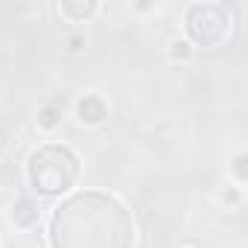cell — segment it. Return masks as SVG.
<instances>
[{"instance_id":"9","label":"cell","mask_w":248,"mask_h":248,"mask_svg":"<svg viewBox=\"0 0 248 248\" xmlns=\"http://www.w3.org/2000/svg\"><path fill=\"white\" fill-rule=\"evenodd\" d=\"M3 152H6V135L0 132V155H3Z\"/></svg>"},{"instance_id":"5","label":"cell","mask_w":248,"mask_h":248,"mask_svg":"<svg viewBox=\"0 0 248 248\" xmlns=\"http://www.w3.org/2000/svg\"><path fill=\"white\" fill-rule=\"evenodd\" d=\"M62 117H64V108L56 105V102H47L38 108V117H35V126L41 135H53L59 126H62Z\"/></svg>"},{"instance_id":"2","label":"cell","mask_w":248,"mask_h":248,"mask_svg":"<svg viewBox=\"0 0 248 248\" xmlns=\"http://www.w3.org/2000/svg\"><path fill=\"white\" fill-rule=\"evenodd\" d=\"M73 114H76V120L82 123L85 129H96V126H102V123H108V117H111V105H108V99H105L102 93H96V91H85L82 96H76V102H73Z\"/></svg>"},{"instance_id":"1","label":"cell","mask_w":248,"mask_h":248,"mask_svg":"<svg viewBox=\"0 0 248 248\" xmlns=\"http://www.w3.org/2000/svg\"><path fill=\"white\" fill-rule=\"evenodd\" d=\"M79 155L64 143H41L27 161L30 190L38 196H62L79 181Z\"/></svg>"},{"instance_id":"7","label":"cell","mask_w":248,"mask_h":248,"mask_svg":"<svg viewBox=\"0 0 248 248\" xmlns=\"http://www.w3.org/2000/svg\"><path fill=\"white\" fill-rule=\"evenodd\" d=\"M64 50H67V53H82V50H85V35H82V32L67 35V38H64Z\"/></svg>"},{"instance_id":"3","label":"cell","mask_w":248,"mask_h":248,"mask_svg":"<svg viewBox=\"0 0 248 248\" xmlns=\"http://www.w3.org/2000/svg\"><path fill=\"white\" fill-rule=\"evenodd\" d=\"M38 219H41V207L35 204V199L21 196V199L12 202V207H9V222H12L18 231H32V228L38 225Z\"/></svg>"},{"instance_id":"6","label":"cell","mask_w":248,"mask_h":248,"mask_svg":"<svg viewBox=\"0 0 248 248\" xmlns=\"http://www.w3.org/2000/svg\"><path fill=\"white\" fill-rule=\"evenodd\" d=\"M167 56H170V62H175V64H187V62L196 59V47H193V41H187L184 35H175V38L170 41V47H167Z\"/></svg>"},{"instance_id":"8","label":"cell","mask_w":248,"mask_h":248,"mask_svg":"<svg viewBox=\"0 0 248 248\" xmlns=\"http://www.w3.org/2000/svg\"><path fill=\"white\" fill-rule=\"evenodd\" d=\"M242 164H245V152H239V155L233 158V164H231V172H233V181H236V187H242V184H245V172H242Z\"/></svg>"},{"instance_id":"4","label":"cell","mask_w":248,"mask_h":248,"mask_svg":"<svg viewBox=\"0 0 248 248\" xmlns=\"http://www.w3.org/2000/svg\"><path fill=\"white\" fill-rule=\"evenodd\" d=\"M99 3H93V0H88V3H76V0H64V3H59V15L67 21V24H88L93 15H99Z\"/></svg>"}]
</instances>
